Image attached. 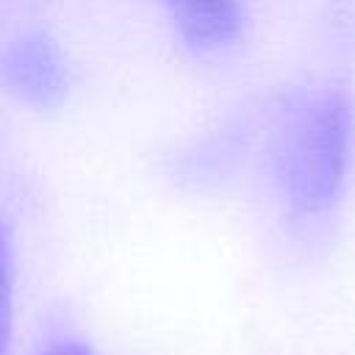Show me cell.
<instances>
[{
  "label": "cell",
  "mask_w": 355,
  "mask_h": 355,
  "mask_svg": "<svg viewBox=\"0 0 355 355\" xmlns=\"http://www.w3.org/2000/svg\"><path fill=\"white\" fill-rule=\"evenodd\" d=\"M352 141V111L341 92L302 97L277 136V180L297 211H324L344 183Z\"/></svg>",
  "instance_id": "1"
},
{
  "label": "cell",
  "mask_w": 355,
  "mask_h": 355,
  "mask_svg": "<svg viewBox=\"0 0 355 355\" xmlns=\"http://www.w3.org/2000/svg\"><path fill=\"white\" fill-rule=\"evenodd\" d=\"M0 83L25 103H58L67 89V72L55 44L42 33H31L8 44L0 53Z\"/></svg>",
  "instance_id": "2"
},
{
  "label": "cell",
  "mask_w": 355,
  "mask_h": 355,
  "mask_svg": "<svg viewBox=\"0 0 355 355\" xmlns=\"http://www.w3.org/2000/svg\"><path fill=\"white\" fill-rule=\"evenodd\" d=\"M191 47H222L241 31L239 0H164Z\"/></svg>",
  "instance_id": "3"
},
{
  "label": "cell",
  "mask_w": 355,
  "mask_h": 355,
  "mask_svg": "<svg viewBox=\"0 0 355 355\" xmlns=\"http://www.w3.org/2000/svg\"><path fill=\"white\" fill-rule=\"evenodd\" d=\"M11 247L8 236L0 227V355H6L11 333Z\"/></svg>",
  "instance_id": "4"
},
{
  "label": "cell",
  "mask_w": 355,
  "mask_h": 355,
  "mask_svg": "<svg viewBox=\"0 0 355 355\" xmlns=\"http://www.w3.org/2000/svg\"><path fill=\"white\" fill-rule=\"evenodd\" d=\"M44 355H92V349L83 344H58V347L47 349Z\"/></svg>",
  "instance_id": "5"
}]
</instances>
